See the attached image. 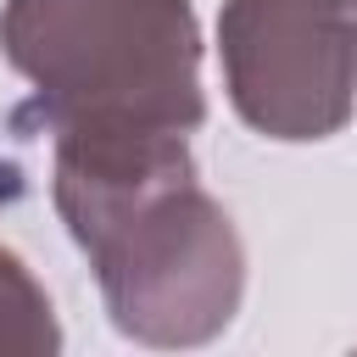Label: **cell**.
Masks as SVG:
<instances>
[{"label": "cell", "mask_w": 357, "mask_h": 357, "mask_svg": "<svg viewBox=\"0 0 357 357\" xmlns=\"http://www.w3.org/2000/svg\"><path fill=\"white\" fill-rule=\"evenodd\" d=\"M50 201L128 340L206 346L234 324L245 245L184 134H61L50 139Z\"/></svg>", "instance_id": "cell-1"}, {"label": "cell", "mask_w": 357, "mask_h": 357, "mask_svg": "<svg viewBox=\"0 0 357 357\" xmlns=\"http://www.w3.org/2000/svg\"><path fill=\"white\" fill-rule=\"evenodd\" d=\"M340 6H346V11H357V0H340Z\"/></svg>", "instance_id": "cell-5"}, {"label": "cell", "mask_w": 357, "mask_h": 357, "mask_svg": "<svg viewBox=\"0 0 357 357\" xmlns=\"http://www.w3.org/2000/svg\"><path fill=\"white\" fill-rule=\"evenodd\" d=\"M223 89L268 139H329L357 106V11L340 0H223Z\"/></svg>", "instance_id": "cell-3"}, {"label": "cell", "mask_w": 357, "mask_h": 357, "mask_svg": "<svg viewBox=\"0 0 357 357\" xmlns=\"http://www.w3.org/2000/svg\"><path fill=\"white\" fill-rule=\"evenodd\" d=\"M56 346H61V329H56L45 284L28 273V262L17 251L0 245V351L39 357V351H56Z\"/></svg>", "instance_id": "cell-4"}, {"label": "cell", "mask_w": 357, "mask_h": 357, "mask_svg": "<svg viewBox=\"0 0 357 357\" xmlns=\"http://www.w3.org/2000/svg\"><path fill=\"white\" fill-rule=\"evenodd\" d=\"M0 56L33 84L28 117L61 134H195L201 22L190 0H6Z\"/></svg>", "instance_id": "cell-2"}]
</instances>
